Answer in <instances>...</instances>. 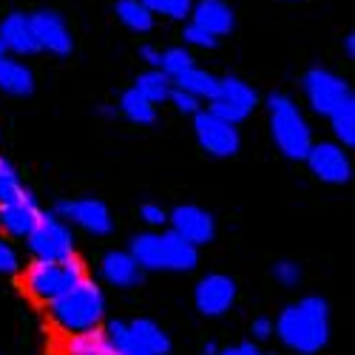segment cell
I'll use <instances>...</instances> for the list:
<instances>
[{
	"mask_svg": "<svg viewBox=\"0 0 355 355\" xmlns=\"http://www.w3.org/2000/svg\"><path fill=\"white\" fill-rule=\"evenodd\" d=\"M139 216H142L148 225H151V227H162V225L168 222V214L159 208V205H151V202L142 205V208H139Z\"/></svg>",
	"mask_w": 355,
	"mask_h": 355,
	"instance_id": "obj_35",
	"label": "cell"
},
{
	"mask_svg": "<svg viewBox=\"0 0 355 355\" xmlns=\"http://www.w3.org/2000/svg\"><path fill=\"white\" fill-rule=\"evenodd\" d=\"M236 349H239V355H264L253 341H245V344H239V347H236Z\"/></svg>",
	"mask_w": 355,
	"mask_h": 355,
	"instance_id": "obj_38",
	"label": "cell"
},
{
	"mask_svg": "<svg viewBox=\"0 0 355 355\" xmlns=\"http://www.w3.org/2000/svg\"><path fill=\"white\" fill-rule=\"evenodd\" d=\"M3 57H6V49H3V43H0V60H3Z\"/></svg>",
	"mask_w": 355,
	"mask_h": 355,
	"instance_id": "obj_42",
	"label": "cell"
},
{
	"mask_svg": "<svg viewBox=\"0 0 355 355\" xmlns=\"http://www.w3.org/2000/svg\"><path fill=\"white\" fill-rule=\"evenodd\" d=\"M193 131H196L199 145L211 157H222V159L233 157L236 151H239V145H242L239 128L225 123V120H219V116H214L211 111H205V108L193 116Z\"/></svg>",
	"mask_w": 355,
	"mask_h": 355,
	"instance_id": "obj_9",
	"label": "cell"
},
{
	"mask_svg": "<svg viewBox=\"0 0 355 355\" xmlns=\"http://www.w3.org/2000/svg\"><path fill=\"white\" fill-rule=\"evenodd\" d=\"M120 111L128 116L131 123H137V125H151L157 120V105L148 103L137 92V88H128V92L120 97Z\"/></svg>",
	"mask_w": 355,
	"mask_h": 355,
	"instance_id": "obj_25",
	"label": "cell"
},
{
	"mask_svg": "<svg viewBox=\"0 0 355 355\" xmlns=\"http://www.w3.org/2000/svg\"><path fill=\"white\" fill-rule=\"evenodd\" d=\"M116 17H120V23L125 28H131V32L137 35H145L154 28V15L145 9L142 0H116Z\"/></svg>",
	"mask_w": 355,
	"mask_h": 355,
	"instance_id": "obj_24",
	"label": "cell"
},
{
	"mask_svg": "<svg viewBox=\"0 0 355 355\" xmlns=\"http://www.w3.org/2000/svg\"><path fill=\"white\" fill-rule=\"evenodd\" d=\"M139 57H142V60L151 66V69H159V57H162V51H159L157 46H139Z\"/></svg>",
	"mask_w": 355,
	"mask_h": 355,
	"instance_id": "obj_37",
	"label": "cell"
},
{
	"mask_svg": "<svg viewBox=\"0 0 355 355\" xmlns=\"http://www.w3.org/2000/svg\"><path fill=\"white\" fill-rule=\"evenodd\" d=\"M26 242H28V250L35 253V259L60 261L74 256V233L57 214H40L35 227L28 230Z\"/></svg>",
	"mask_w": 355,
	"mask_h": 355,
	"instance_id": "obj_6",
	"label": "cell"
},
{
	"mask_svg": "<svg viewBox=\"0 0 355 355\" xmlns=\"http://www.w3.org/2000/svg\"><path fill=\"white\" fill-rule=\"evenodd\" d=\"M168 100L176 105V111H180V114H188V116H196V114L202 111V100H196V97L188 94V92H180V88H173Z\"/></svg>",
	"mask_w": 355,
	"mask_h": 355,
	"instance_id": "obj_32",
	"label": "cell"
},
{
	"mask_svg": "<svg viewBox=\"0 0 355 355\" xmlns=\"http://www.w3.org/2000/svg\"><path fill=\"white\" fill-rule=\"evenodd\" d=\"M302 88H304V97H307L310 108L315 114H324V116H330L352 94L347 80L327 71V69H310L302 80Z\"/></svg>",
	"mask_w": 355,
	"mask_h": 355,
	"instance_id": "obj_8",
	"label": "cell"
},
{
	"mask_svg": "<svg viewBox=\"0 0 355 355\" xmlns=\"http://www.w3.org/2000/svg\"><path fill=\"white\" fill-rule=\"evenodd\" d=\"M17 270H20V256H17V250H15L9 242L0 239V273L12 276V273H17Z\"/></svg>",
	"mask_w": 355,
	"mask_h": 355,
	"instance_id": "obj_34",
	"label": "cell"
},
{
	"mask_svg": "<svg viewBox=\"0 0 355 355\" xmlns=\"http://www.w3.org/2000/svg\"><path fill=\"white\" fill-rule=\"evenodd\" d=\"M0 92L9 97H28L35 92V74L26 63L3 57L0 60Z\"/></svg>",
	"mask_w": 355,
	"mask_h": 355,
	"instance_id": "obj_19",
	"label": "cell"
},
{
	"mask_svg": "<svg viewBox=\"0 0 355 355\" xmlns=\"http://www.w3.org/2000/svg\"><path fill=\"white\" fill-rule=\"evenodd\" d=\"M83 279H85V268L77 256H69L60 261L35 259V261H28L26 270H23L26 293L43 304H51L54 299H60L63 293H69Z\"/></svg>",
	"mask_w": 355,
	"mask_h": 355,
	"instance_id": "obj_4",
	"label": "cell"
},
{
	"mask_svg": "<svg viewBox=\"0 0 355 355\" xmlns=\"http://www.w3.org/2000/svg\"><path fill=\"white\" fill-rule=\"evenodd\" d=\"M191 23H196L199 28H205L208 35H214L216 40L230 35L233 26H236V17H233V9L225 3V0H196L191 6Z\"/></svg>",
	"mask_w": 355,
	"mask_h": 355,
	"instance_id": "obj_16",
	"label": "cell"
},
{
	"mask_svg": "<svg viewBox=\"0 0 355 355\" xmlns=\"http://www.w3.org/2000/svg\"><path fill=\"white\" fill-rule=\"evenodd\" d=\"M168 222H171V230L176 236H182L185 242H191L193 248L208 245L216 233L214 216L208 211L196 208V205H180L173 214H168Z\"/></svg>",
	"mask_w": 355,
	"mask_h": 355,
	"instance_id": "obj_14",
	"label": "cell"
},
{
	"mask_svg": "<svg viewBox=\"0 0 355 355\" xmlns=\"http://www.w3.org/2000/svg\"><path fill=\"white\" fill-rule=\"evenodd\" d=\"M173 88L193 94L196 100H211V97L216 94V88H219V80H216L211 71L193 66V69L182 71L180 77H173Z\"/></svg>",
	"mask_w": 355,
	"mask_h": 355,
	"instance_id": "obj_22",
	"label": "cell"
},
{
	"mask_svg": "<svg viewBox=\"0 0 355 355\" xmlns=\"http://www.w3.org/2000/svg\"><path fill=\"white\" fill-rule=\"evenodd\" d=\"M250 333H253V338H256V341L270 338V336H273V321H270V318H264V315H261V318H256V321H253V327H250Z\"/></svg>",
	"mask_w": 355,
	"mask_h": 355,
	"instance_id": "obj_36",
	"label": "cell"
},
{
	"mask_svg": "<svg viewBox=\"0 0 355 355\" xmlns=\"http://www.w3.org/2000/svg\"><path fill=\"white\" fill-rule=\"evenodd\" d=\"M105 315V295L94 282H77L69 293H63L60 299H54L49 304V318L60 333H85L100 327V321Z\"/></svg>",
	"mask_w": 355,
	"mask_h": 355,
	"instance_id": "obj_2",
	"label": "cell"
},
{
	"mask_svg": "<svg viewBox=\"0 0 355 355\" xmlns=\"http://www.w3.org/2000/svg\"><path fill=\"white\" fill-rule=\"evenodd\" d=\"M142 3H145V9L151 12L154 17L165 15L171 20H185V17H191L193 0H142Z\"/></svg>",
	"mask_w": 355,
	"mask_h": 355,
	"instance_id": "obj_29",
	"label": "cell"
},
{
	"mask_svg": "<svg viewBox=\"0 0 355 355\" xmlns=\"http://www.w3.org/2000/svg\"><path fill=\"white\" fill-rule=\"evenodd\" d=\"M182 37H185V46H193V49H214V46H216V37L208 35L205 28H199L196 23H188V26H185Z\"/></svg>",
	"mask_w": 355,
	"mask_h": 355,
	"instance_id": "obj_31",
	"label": "cell"
},
{
	"mask_svg": "<svg viewBox=\"0 0 355 355\" xmlns=\"http://www.w3.org/2000/svg\"><path fill=\"white\" fill-rule=\"evenodd\" d=\"M57 214L63 219L80 225L83 230L94 233V236H105L111 233L114 227V219H111V211L108 205L100 202V199H74V202H60L57 205Z\"/></svg>",
	"mask_w": 355,
	"mask_h": 355,
	"instance_id": "obj_15",
	"label": "cell"
},
{
	"mask_svg": "<svg viewBox=\"0 0 355 355\" xmlns=\"http://www.w3.org/2000/svg\"><path fill=\"white\" fill-rule=\"evenodd\" d=\"M134 88H137V92H139L148 103L159 105V103H165V100L171 97L173 80H171L168 74H162L159 69H148V71H142V74L134 80Z\"/></svg>",
	"mask_w": 355,
	"mask_h": 355,
	"instance_id": "obj_23",
	"label": "cell"
},
{
	"mask_svg": "<svg viewBox=\"0 0 355 355\" xmlns=\"http://www.w3.org/2000/svg\"><path fill=\"white\" fill-rule=\"evenodd\" d=\"M219 355H239V349H236V347H227V349H222Z\"/></svg>",
	"mask_w": 355,
	"mask_h": 355,
	"instance_id": "obj_41",
	"label": "cell"
},
{
	"mask_svg": "<svg viewBox=\"0 0 355 355\" xmlns=\"http://www.w3.org/2000/svg\"><path fill=\"white\" fill-rule=\"evenodd\" d=\"M17 191H23V185H20V173L15 171V165H12L6 157H0V202L12 199Z\"/></svg>",
	"mask_w": 355,
	"mask_h": 355,
	"instance_id": "obj_30",
	"label": "cell"
},
{
	"mask_svg": "<svg viewBox=\"0 0 355 355\" xmlns=\"http://www.w3.org/2000/svg\"><path fill=\"white\" fill-rule=\"evenodd\" d=\"M273 276H276V282L279 284H284V287H293V284H299V279H302V270H299V264L295 261H279L276 268H273Z\"/></svg>",
	"mask_w": 355,
	"mask_h": 355,
	"instance_id": "obj_33",
	"label": "cell"
},
{
	"mask_svg": "<svg viewBox=\"0 0 355 355\" xmlns=\"http://www.w3.org/2000/svg\"><path fill=\"white\" fill-rule=\"evenodd\" d=\"M193 66H196V63H193V54H191L185 46L165 49L162 57H159V71L168 74L171 80H173V77H180V74L188 71V69H193Z\"/></svg>",
	"mask_w": 355,
	"mask_h": 355,
	"instance_id": "obj_28",
	"label": "cell"
},
{
	"mask_svg": "<svg viewBox=\"0 0 355 355\" xmlns=\"http://www.w3.org/2000/svg\"><path fill=\"white\" fill-rule=\"evenodd\" d=\"M131 336L139 341V347L148 352V355H168L171 352V338L162 333L159 324H154L151 318H137L128 324Z\"/></svg>",
	"mask_w": 355,
	"mask_h": 355,
	"instance_id": "obj_21",
	"label": "cell"
},
{
	"mask_svg": "<svg viewBox=\"0 0 355 355\" xmlns=\"http://www.w3.org/2000/svg\"><path fill=\"white\" fill-rule=\"evenodd\" d=\"M219 352V347L214 344V341H208V344H205V355H216Z\"/></svg>",
	"mask_w": 355,
	"mask_h": 355,
	"instance_id": "obj_40",
	"label": "cell"
},
{
	"mask_svg": "<svg viewBox=\"0 0 355 355\" xmlns=\"http://www.w3.org/2000/svg\"><path fill=\"white\" fill-rule=\"evenodd\" d=\"M268 111H270V134L276 148L287 159H304L313 145V131L299 105L284 94H270Z\"/></svg>",
	"mask_w": 355,
	"mask_h": 355,
	"instance_id": "obj_5",
	"label": "cell"
},
{
	"mask_svg": "<svg viewBox=\"0 0 355 355\" xmlns=\"http://www.w3.org/2000/svg\"><path fill=\"white\" fill-rule=\"evenodd\" d=\"M273 333L299 355H315L330 341V307L318 295L295 302L282 310L279 321L273 324Z\"/></svg>",
	"mask_w": 355,
	"mask_h": 355,
	"instance_id": "obj_1",
	"label": "cell"
},
{
	"mask_svg": "<svg viewBox=\"0 0 355 355\" xmlns=\"http://www.w3.org/2000/svg\"><path fill=\"white\" fill-rule=\"evenodd\" d=\"M193 302L202 315H211V318L225 315L236 302V282L225 273L205 276L193 290Z\"/></svg>",
	"mask_w": 355,
	"mask_h": 355,
	"instance_id": "obj_12",
	"label": "cell"
},
{
	"mask_svg": "<svg viewBox=\"0 0 355 355\" xmlns=\"http://www.w3.org/2000/svg\"><path fill=\"white\" fill-rule=\"evenodd\" d=\"M0 43H3L6 51L17 54V57L40 51L37 49V40L32 35V23H28V15H23V12H12V15H6L3 20H0Z\"/></svg>",
	"mask_w": 355,
	"mask_h": 355,
	"instance_id": "obj_17",
	"label": "cell"
},
{
	"mask_svg": "<svg viewBox=\"0 0 355 355\" xmlns=\"http://www.w3.org/2000/svg\"><path fill=\"white\" fill-rule=\"evenodd\" d=\"M60 355H114V347H111L105 330L94 327V330H85V333L66 336Z\"/></svg>",
	"mask_w": 355,
	"mask_h": 355,
	"instance_id": "obj_20",
	"label": "cell"
},
{
	"mask_svg": "<svg viewBox=\"0 0 355 355\" xmlns=\"http://www.w3.org/2000/svg\"><path fill=\"white\" fill-rule=\"evenodd\" d=\"M105 336H108V341H111V347H114V355H148V352L139 347V341L131 336L128 324H123V321H111L108 330H105Z\"/></svg>",
	"mask_w": 355,
	"mask_h": 355,
	"instance_id": "obj_27",
	"label": "cell"
},
{
	"mask_svg": "<svg viewBox=\"0 0 355 355\" xmlns=\"http://www.w3.org/2000/svg\"><path fill=\"white\" fill-rule=\"evenodd\" d=\"M100 273L111 287H134L142 279V268L137 264V259L125 250H111L103 256Z\"/></svg>",
	"mask_w": 355,
	"mask_h": 355,
	"instance_id": "obj_18",
	"label": "cell"
},
{
	"mask_svg": "<svg viewBox=\"0 0 355 355\" xmlns=\"http://www.w3.org/2000/svg\"><path fill=\"white\" fill-rule=\"evenodd\" d=\"M40 214L43 211H40L37 199L23 188L12 199L0 202V227H3L9 236H15V239H26L28 230H32L35 222L40 219Z\"/></svg>",
	"mask_w": 355,
	"mask_h": 355,
	"instance_id": "obj_13",
	"label": "cell"
},
{
	"mask_svg": "<svg viewBox=\"0 0 355 355\" xmlns=\"http://www.w3.org/2000/svg\"><path fill=\"white\" fill-rule=\"evenodd\" d=\"M344 49H347L349 57H355V35H347L344 37Z\"/></svg>",
	"mask_w": 355,
	"mask_h": 355,
	"instance_id": "obj_39",
	"label": "cell"
},
{
	"mask_svg": "<svg viewBox=\"0 0 355 355\" xmlns=\"http://www.w3.org/2000/svg\"><path fill=\"white\" fill-rule=\"evenodd\" d=\"M208 103H211L208 111L214 116H219V120H225L230 125H239L242 120H248V116L253 114V108L259 105V97L245 80L225 77V80H219L216 94Z\"/></svg>",
	"mask_w": 355,
	"mask_h": 355,
	"instance_id": "obj_7",
	"label": "cell"
},
{
	"mask_svg": "<svg viewBox=\"0 0 355 355\" xmlns=\"http://www.w3.org/2000/svg\"><path fill=\"white\" fill-rule=\"evenodd\" d=\"M304 159H307L310 171L327 185H344L352 176L349 157L338 142H313Z\"/></svg>",
	"mask_w": 355,
	"mask_h": 355,
	"instance_id": "obj_10",
	"label": "cell"
},
{
	"mask_svg": "<svg viewBox=\"0 0 355 355\" xmlns=\"http://www.w3.org/2000/svg\"><path fill=\"white\" fill-rule=\"evenodd\" d=\"M142 270H176V273H188L196 268L199 253L191 242H185L182 236H176L173 230H151V233H139L131 239L128 250Z\"/></svg>",
	"mask_w": 355,
	"mask_h": 355,
	"instance_id": "obj_3",
	"label": "cell"
},
{
	"mask_svg": "<svg viewBox=\"0 0 355 355\" xmlns=\"http://www.w3.org/2000/svg\"><path fill=\"white\" fill-rule=\"evenodd\" d=\"M330 123H333V131L338 137V145L352 148L355 145V97L352 94L330 114Z\"/></svg>",
	"mask_w": 355,
	"mask_h": 355,
	"instance_id": "obj_26",
	"label": "cell"
},
{
	"mask_svg": "<svg viewBox=\"0 0 355 355\" xmlns=\"http://www.w3.org/2000/svg\"><path fill=\"white\" fill-rule=\"evenodd\" d=\"M28 23H32V35H35L40 51H49L57 57L71 54L74 40H71V32H69L63 15H57L51 9H40L35 15H28Z\"/></svg>",
	"mask_w": 355,
	"mask_h": 355,
	"instance_id": "obj_11",
	"label": "cell"
}]
</instances>
